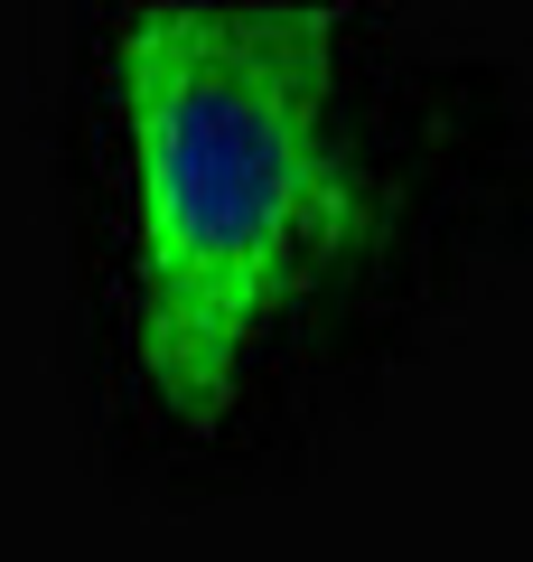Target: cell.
I'll return each mask as SVG.
<instances>
[{"mask_svg": "<svg viewBox=\"0 0 533 562\" xmlns=\"http://www.w3.org/2000/svg\"><path fill=\"white\" fill-rule=\"evenodd\" d=\"M132 169V357L178 431L365 244L375 179L337 122V20L299 0H150L113 38Z\"/></svg>", "mask_w": 533, "mask_h": 562, "instance_id": "6da1fadb", "label": "cell"}]
</instances>
